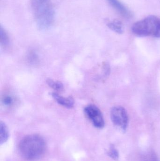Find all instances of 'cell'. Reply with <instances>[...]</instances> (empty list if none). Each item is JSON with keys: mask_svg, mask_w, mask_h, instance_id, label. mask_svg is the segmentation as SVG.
I'll use <instances>...</instances> for the list:
<instances>
[{"mask_svg": "<svg viewBox=\"0 0 160 161\" xmlns=\"http://www.w3.org/2000/svg\"><path fill=\"white\" fill-rule=\"evenodd\" d=\"M19 151L24 159L35 161L41 158L47 149V144L43 137L38 134L27 135L19 144Z\"/></svg>", "mask_w": 160, "mask_h": 161, "instance_id": "6da1fadb", "label": "cell"}, {"mask_svg": "<svg viewBox=\"0 0 160 161\" xmlns=\"http://www.w3.org/2000/svg\"><path fill=\"white\" fill-rule=\"evenodd\" d=\"M31 3L34 18L39 28L45 30L50 28L55 16L51 0H31Z\"/></svg>", "mask_w": 160, "mask_h": 161, "instance_id": "7a4b0ae2", "label": "cell"}, {"mask_svg": "<svg viewBox=\"0 0 160 161\" xmlns=\"http://www.w3.org/2000/svg\"><path fill=\"white\" fill-rule=\"evenodd\" d=\"M133 34L139 36L160 37V19L155 16H149L133 25Z\"/></svg>", "mask_w": 160, "mask_h": 161, "instance_id": "3957f363", "label": "cell"}, {"mask_svg": "<svg viewBox=\"0 0 160 161\" xmlns=\"http://www.w3.org/2000/svg\"><path fill=\"white\" fill-rule=\"evenodd\" d=\"M111 118L115 126L124 132L126 130L128 126L129 117L125 108L121 106H115L112 108Z\"/></svg>", "mask_w": 160, "mask_h": 161, "instance_id": "277c9868", "label": "cell"}, {"mask_svg": "<svg viewBox=\"0 0 160 161\" xmlns=\"http://www.w3.org/2000/svg\"><path fill=\"white\" fill-rule=\"evenodd\" d=\"M85 114L95 127L102 129L105 125V121L102 113L95 105L91 104L85 108Z\"/></svg>", "mask_w": 160, "mask_h": 161, "instance_id": "5b68a950", "label": "cell"}, {"mask_svg": "<svg viewBox=\"0 0 160 161\" xmlns=\"http://www.w3.org/2000/svg\"><path fill=\"white\" fill-rule=\"evenodd\" d=\"M111 6L121 16L127 19H131L132 14L119 0H107Z\"/></svg>", "mask_w": 160, "mask_h": 161, "instance_id": "8992f818", "label": "cell"}, {"mask_svg": "<svg viewBox=\"0 0 160 161\" xmlns=\"http://www.w3.org/2000/svg\"><path fill=\"white\" fill-rule=\"evenodd\" d=\"M51 96L58 104L67 108L70 109L74 106V100L72 97H64L60 95L58 93L52 92Z\"/></svg>", "mask_w": 160, "mask_h": 161, "instance_id": "52a82bcc", "label": "cell"}, {"mask_svg": "<svg viewBox=\"0 0 160 161\" xmlns=\"http://www.w3.org/2000/svg\"><path fill=\"white\" fill-rule=\"evenodd\" d=\"M107 25L110 29L117 34H121L124 32V27L122 22L118 20L108 22Z\"/></svg>", "mask_w": 160, "mask_h": 161, "instance_id": "ba28073f", "label": "cell"}, {"mask_svg": "<svg viewBox=\"0 0 160 161\" xmlns=\"http://www.w3.org/2000/svg\"><path fill=\"white\" fill-rule=\"evenodd\" d=\"M9 137V131L6 125L1 121L0 123V144L5 143Z\"/></svg>", "mask_w": 160, "mask_h": 161, "instance_id": "9c48e42d", "label": "cell"}, {"mask_svg": "<svg viewBox=\"0 0 160 161\" xmlns=\"http://www.w3.org/2000/svg\"><path fill=\"white\" fill-rule=\"evenodd\" d=\"M46 82L50 88L55 90V91L60 92V91H62L64 90V85L61 81L54 80L53 79L49 78L46 80Z\"/></svg>", "mask_w": 160, "mask_h": 161, "instance_id": "30bf717a", "label": "cell"}, {"mask_svg": "<svg viewBox=\"0 0 160 161\" xmlns=\"http://www.w3.org/2000/svg\"><path fill=\"white\" fill-rule=\"evenodd\" d=\"M1 35V44L2 47L6 48L9 44V38L6 30L1 26L0 28Z\"/></svg>", "mask_w": 160, "mask_h": 161, "instance_id": "8fae6325", "label": "cell"}, {"mask_svg": "<svg viewBox=\"0 0 160 161\" xmlns=\"http://www.w3.org/2000/svg\"><path fill=\"white\" fill-rule=\"evenodd\" d=\"M15 102L14 97L10 94H5L2 97V103L6 107H11Z\"/></svg>", "mask_w": 160, "mask_h": 161, "instance_id": "7c38bea8", "label": "cell"}, {"mask_svg": "<svg viewBox=\"0 0 160 161\" xmlns=\"http://www.w3.org/2000/svg\"><path fill=\"white\" fill-rule=\"evenodd\" d=\"M107 155L114 160L117 161L119 158V152L114 145H111L107 151Z\"/></svg>", "mask_w": 160, "mask_h": 161, "instance_id": "4fadbf2b", "label": "cell"}, {"mask_svg": "<svg viewBox=\"0 0 160 161\" xmlns=\"http://www.w3.org/2000/svg\"><path fill=\"white\" fill-rule=\"evenodd\" d=\"M146 161H159L157 156L154 151H150L147 153L145 157Z\"/></svg>", "mask_w": 160, "mask_h": 161, "instance_id": "5bb4252c", "label": "cell"}, {"mask_svg": "<svg viewBox=\"0 0 160 161\" xmlns=\"http://www.w3.org/2000/svg\"><path fill=\"white\" fill-rule=\"evenodd\" d=\"M28 59L33 63H35V62H37L38 60V56L35 53L32 52V53L29 54Z\"/></svg>", "mask_w": 160, "mask_h": 161, "instance_id": "9a60e30c", "label": "cell"}]
</instances>
